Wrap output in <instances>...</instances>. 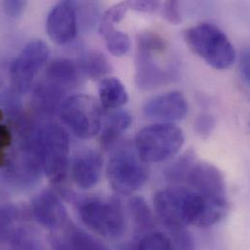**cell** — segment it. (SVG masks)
I'll use <instances>...</instances> for the list:
<instances>
[{
    "label": "cell",
    "instance_id": "obj_11",
    "mask_svg": "<svg viewBox=\"0 0 250 250\" xmlns=\"http://www.w3.org/2000/svg\"><path fill=\"white\" fill-rule=\"evenodd\" d=\"M187 113V100L179 91H172L157 96L146 102L143 106L144 116L160 123L182 120Z\"/></svg>",
    "mask_w": 250,
    "mask_h": 250
},
{
    "label": "cell",
    "instance_id": "obj_10",
    "mask_svg": "<svg viewBox=\"0 0 250 250\" xmlns=\"http://www.w3.org/2000/svg\"><path fill=\"white\" fill-rule=\"evenodd\" d=\"M77 8L74 1L57 3L48 15L46 30L49 37L57 44L71 42L77 34Z\"/></svg>",
    "mask_w": 250,
    "mask_h": 250
},
{
    "label": "cell",
    "instance_id": "obj_5",
    "mask_svg": "<svg viewBox=\"0 0 250 250\" xmlns=\"http://www.w3.org/2000/svg\"><path fill=\"white\" fill-rule=\"evenodd\" d=\"M106 173L111 187L119 194L129 195L148 180L150 169L136 153L134 146L125 144L108 161Z\"/></svg>",
    "mask_w": 250,
    "mask_h": 250
},
{
    "label": "cell",
    "instance_id": "obj_14",
    "mask_svg": "<svg viewBox=\"0 0 250 250\" xmlns=\"http://www.w3.org/2000/svg\"><path fill=\"white\" fill-rule=\"evenodd\" d=\"M52 236L54 250H106L96 239L68 220Z\"/></svg>",
    "mask_w": 250,
    "mask_h": 250
},
{
    "label": "cell",
    "instance_id": "obj_26",
    "mask_svg": "<svg viewBox=\"0 0 250 250\" xmlns=\"http://www.w3.org/2000/svg\"><path fill=\"white\" fill-rule=\"evenodd\" d=\"M169 237L173 250H195V242L191 234L185 228L169 230Z\"/></svg>",
    "mask_w": 250,
    "mask_h": 250
},
{
    "label": "cell",
    "instance_id": "obj_25",
    "mask_svg": "<svg viewBox=\"0 0 250 250\" xmlns=\"http://www.w3.org/2000/svg\"><path fill=\"white\" fill-rule=\"evenodd\" d=\"M19 217L18 210L12 206L0 208V241L7 239L14 232V224Z\"/></svg>",
    "mask_w": 250,
    "mask_h": 250
},
{
    "label": "cell",
    "instance_id": "obj_1",
    "mask_svg": "<svg viewBox=\"0 0 250 250\" xmlns=\"http://www.w3.org/2000/svg\"><path fill=\"white\" fill-rule=\"evenodd\" d=\"M153 203L158 217L169 230L198 226L205 209L204 198L183 185L158 191Z\"/></svg>",
    "mask_w": 250,
    "mask_h": 250
},
{
    "label": "cell",
    "instance_id": "obj_17",
    "mask_svg": "<svg viewBox=\"0 0 250 250\" xmlns=\"http://www.w3.org/2000/svg\"><path fill=\"white\" fill-rule=\"evenodd\" d=\"M65 92L48 81L36 85L32 94V104L35 111L42 116H51L60 109Z\"/></svg>",
    "mask_w": 250,
    "mask_h": 250
},
{
    "label": "cell",
    "instance_id": "obj_13",
    "mask_svg": "<svg viewBox=\"0 0 250 250\" xmlns=\"http://www.w3.org/2000/svg\"><path fill=\"white\" fill-rule=\"evenodd\" d=\"M172 78V71L162 67L155 61L153 54L138 50L135 62V83L139 89L152 90L168 83Z\"/></svg>",
    "mask_w": 250,
    "mask_h": 250
},
{
    "label": "cell",
    "instance_id": "obj_24",
    "mask_svg": "<svg viewBox=\"0 0 250 250\" xmlns=\"http://www.w3.org/2000/svg\"><path fill=\"white\" fill-rule=\"evenodd\" d=\"M134 250H173L168 236L161 232H149L138 242Z\"/></svg>",
    "mask_w": 250,
    "mask_h": 250
},
{
    "label": "cell",
    "instance_id": "obj_29",
    "mask_svg": "<svg viewBox=\"0 0 250 250\" xmlns=\"http://www.w3.org/2000/svg\"><path fill=\"white\" fill-rule=\"evenodd\" d=\"M163 16L167 22L177 25L181 21L179 3L177 1H167L164 3Z\"/></svg>",
    "mask_w": 250,
    "mask_h": 250
},
{
    "label": "cell",
    "instance_id": "obj_27",
    "mask_svg": "<svg viewBox=\"0 0 250 250\" xmlns=\"http://www.w3.org/2000/svg\"><path fill=\"white\" fill-rule=\"evenodd\" d=\"M128 11V7L126 5V2H121L114 6H112L110 9H108L105 14L103 16L101 20L100 24L104 25H115V23L119 22L125 18L126 12Z\"/></svg>",
    "mask_w": 250,
    "mask_h": 250
},
{
    "label": "cell",
    "instance_id": "obj_2",
    "mask_svg": "<svg viewBox=\"0 0 250 250\" xmlns=\"http://www.w3.org/2000/svg\"><path fill=\"white\" fill-rule=\"evenodd\" d=\"M34 143L43 172L54 184L62 183L69 168V135L65 128L48 123L35 129Z\"/></svg>",
    "mask_w": 250,
    "mask_h": 250
},
{
    "label": "cell",
    "instance_id": "obj_9",
    "mask_svg": "<svg viewBox=\"0 0 250 250\" xmlns=\"http://www.w3.org/2000/svg\"><path fill=\"white\" fill-rule=\"evenodd\" d=\"M180 185L194 190L207 199L228 202L225 177L212 164L195 160Z\"/></svg>",
    "mask_w": 250,
    "mask_h": 250
},
{
    "label": "cell",
    "instance_id": "obj_19",
    "mask_svg": "<svg viewBox=\"0 0 250 250\" xmlns=\"http://www.w3.org/2000/svg\"><path fill=\"white\" fill-rule=\"evenodd\" d=\"M99 95L102 105L109 110L122 107L128 100L124 84L116 77L103 79L100 83Z\"/></svg>",
    "mask_w": 250,
    "mask_h": 250
},
{
    "label": "cell",
    "instance_id": "obj_34",
    "mask_svg": "<svg viewBox=\"0 0 250 250\" xmlns=\"http://www.w3.org/2000/svg\"><path fill=\"white\" fill-rule=\"evenodd\" d=\"M120 250H134V248H131V247H124L123 249H121Z\"/></svg>",
    "mask_w": 250,
    "mask_h": 250
},
{
    "label": "cell",
    "instance_id": "obj_8",
    "mask_svg": "<svg viewBox=\"0 0 250 250\" xmlns=\"http://www.w3.org/2000/svg\"><path fill=\"white\" fill-rule=\"evenodd\" d=\"M48 57V45L42 40L31 41L23 47L10 68L12 85L17 92L25 93L30 89Z\"/></svg>",
    "mask_w": 250,
    "mask_h": 250
},
{
    "label": "cell",
    "instance_id": "obj_35",
    "mask_svg": "<svg viewBox=\"0 0 250 250\" xmlns=\"http://www.w3.org/2000/svg\"><path fill=\"white\" fill-rule=\"evenodd\" d=\"M1 119H2V112L0 111V120H1Z\"/></svg>",
    "mask_w": 250,
    "mask_h": 250
},
{
    "label": "cell",
    "instance_id": "obj_22",
    "mask_svg": "<svg viewBox=\"0 0 250 250\" xmlns=\"http://www.w3.org/2000/svg\"><path fill=\"white\" fill-rule=\"evenodd\" d=\"M128 209L136 232L149 233L154 227V220L147 203L140 197H133L128 202Z\"/></svg>",
    "mask_w": 250,
    "mask_h": 250
},
{
    "label": "cell",
    "instance_id": "obj_18",
    "mask_svg": "<svg viewBox=\"0 0 250 250\" xmlns=\"http://www.w3.org/2000/svg\"><path fill=\"white\" fill-rule=\"evenodd\" d=\"M131 115L125 110H118L110 114L104 126L101 135V146L104 150L113 148L121 138L122 134L130 126Z\"/></svg>",
    "mask_w": 250,
    "mask_h": 250
},
{
    "label": "cell",
    "instance_id": "obj_12",
    "mask_svg": "<svg viewBox=\"0 0 250 250\" xmlns=\"http://www.w3.org/2000/svg\"><path fill=\"white\" fill-rule=\"evenodd\" d=\"M31 209L35 219L42 226L52 230L59 229L68 220L62 203L52 191L39 193L32 200Z\"/></svg>",
    "mask_w": 250,
    "mask_h": 250
},
{
    "label": "cell",
    "instance_id": "obj_16",
    "mask_svg": "<svg viewBox=\"0 0 250 250\" xmlns=\"http://www.w3.org/2000/svg\"><path fill=\"white\" fill-rule=\"evenodd\" d=\"M45 75L46 81L66 92L79 84L81 71L72 60L57 59L48 65Z\"/></svg>",
    "mask_w": 250,
    "mask_h": 250
},
{
    "label": "cell",
    "instance_id": "obj_30",
    "mask_svg": "<svg viewBox=\"0 0 250 250\" xmlns=\"http://www.w3.org/2000/svg\"><path fill=\"white\" fill-rule=\"evenodd\" d=\"M126 5L128 7V10H133L140 13H154L160 6L159 1H125Z\"/></svg>",
    "mask_w": 250,
    "mask_h": 250
},
{
    "label": "cell",
    "instance_id": "obj_28",
    "mask_svg": "<svg viewBox=\"0 0 250 250\" xmlns=\"http://www.w3.org/2000/svg\"><path fill=\"white\" fill-rule=\"evenodd\" d=\"M216 125L215 118L209 113H202L195 120V129L202 138H208Z\"/></svg>",
    "mask_w": 250,
    "mask_h": 250
},
{
    "label": "cell",
    "instance_id": "obj_23",
    "mask_svg": "<svg viewBox=\"0 0 250 250\" xmlns=\"http://www.w3.org/2000/svg\"><path fill=\"white\" fill-rule=\"evenodd\" d=\"M137 48L139 51L154 55L165 52L167 48V43L160 34L153 31H146L137 36Z\"/></svg>",
    "mask_w": 250,
    "mask_h": 250
},
{
    "label": "cell",
    "instance_id": "obj_4",
    "mask_svg": "<svg viewBox=\"0 0 250 250\" xmlns=\"http://www.w3.org/2000/svg\"><path fill=\"white\" fill-rule=\"evenodd\" d=\"M182 129L170 123H157L140 129L134 139V149L148 164L162 163L176 156L184 145Z\"/></svg>",
    "mask_w": 250,
    "mask_h": 250
},
{
    "label": "cell",
    "instance_id": "obj_20",
    "mask_svg": "<svg viewBox=\"0 0 250 250\" xmlns=\"http://www.w3.org/2000/svg\"><path fill=\"white\" fill-rule=\"evenodd\" d=\"M81 73L92 79H100L111 71V65L106 57L97 50L86 51L78 61Z\"/></svg>",
    "mask_w": 250,
    "mask_h": 250
},
{
    "label": "cell",
    "instance_id": "obj_3",
    "mask_svg": "<svg viewBox=\"0 0 250 250\" xmlns=\"http://www.w3.org/2000/svg\"><path fill=\"white\" fill-rule=\"evenodd\" d=\"M185 40L190 49L208 65L218 70L231 67L236 52L228 36L216 25L203 22L185 31Z\"/></svg>",
    "mask_w": 250,
    "mask_h": 250
},
{
    "label": "cell",
    "instance_id": "obj_31",
    "mask_svg": "<svg viewBox=\"0 0 250 250\" xmlns=\"http://www.w3.org/2000/svg\"><path fill=\"white\" fill-rule=\"evenodd\" d=\"M26 5V2L21 0H9L2 2V7L6 13V15L10 16L11 18H18L20 17Z\"/></svg>",
    "mask_w": 250,
    "mask_h": 250
},
{
    "label": "cell",
    "instance_id": "obj_21",
    "mask_svg": "<svg viewBox=\"0 0 250 250\" xmlns=\"http://www.w3.org/2000/svg\"><path fill=\"white\" fill-rule=\"evenodd\" d=\"M100 33L104 38L107 50L115 57H123L130 49L128 35L115 27V25L100 24Z\"/></svg>",
    "mask_w": 250,
    "mask_h": 250
},
{
    "label": "cell",
    "instance_id": "obj_32",
    "mask_svg": "<svg viewBox=\"0 0 250 250\" xmlns=\"http://www.w3.org/2000/svg\"><path fill=\"white\" fill-rule=\"evenodd\" d=\"M250 51L249 49H245V51L242 54L241 57V63H240V69L242 73V77L247 83H250Z\"/></svg>",
    "mask_w": 250,
    "mask_h": 250
},
{
    "label": "cell",
    "instance_id": "obj_6",
    "mask_svg": "<svg viewBox=\"0 0 250 250\" xmlns=\"http://www.w3.org/2000/svg\"><path fill=\"white\" fill-rule=\"evenodd\" d=\"M79 216L93 232L104 238H117L125 229V216L118 199L84 198L77 203Z\"/></svg>",
    "mask_w": 250,
    "mask_h": 250
},
{
    "label": "cell",
    "instance_id": "obj_33",
    "mask_svg": "<svg viewBox=\"0 0 250 250\" xmlns=\"http://www.w3.org/2000/svg\"><path fill=\"white\" fill-rule=\"evenodd\" d=\"M12 142V133L7 125H0V151L7 148Z\"/></svg>",
    "mask_w": 250,
    "mask_h": 250
},
{
    "label": "cell",
    "instance_id": "obj_15",
    "mask_svg": "<svg viewBox=\"0 0 250 250\" xmlns=\"http://www.w3.org/2000/svg\"><path fill=\"white\" fill-rule=\"evenodd\" d=\"M103 166L104 160L100 153L85 151L79 154L71 167L72 178L75 184L84 190L95 187L102 177Z\"/></svg>",
    "mask_w": 250,
    "mask_h": 250
},
{
    "label": "cell",
    "instance_id": "obj_7",
    "mask_svg": "<svg viewBox=\"0 0 250 250\" xmlns=\"http://www.w3.org/2000/svg\"><path fill=\"white\" fill-rule=\"evenodd\" d=\"M60 115L63 123L80 138H92L102 128L101 106L96 99L88 95L66 98L60 107Z\"/></svg>",
    "mask_w": 250,
    "mask_h": 250
}]
</instances>
